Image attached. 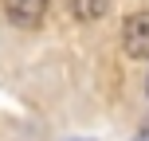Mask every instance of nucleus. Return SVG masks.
Here are the masks:
<instances>
[{
  "instance_id": "f257e3e1",
  "label": "nucleus",
  "mask_w": 149,
  "mask_h": 141,
  "mask_svg": "<svg viewBox=\"0 0 149 141\" xmlns=\"http://www.w3.org/2000/svg\"><path fill=\"white\" fill-rule=\"evenodd\" d=\"M122 51H126L130 59H137V63L149 59V8L130 12L126 20H122Z\"/></svg>"
},
{
  "instance_id": "f03ea898",
  "label": "nucleus",
  "mask_w": 149,
  "mask_h": 141,
  "mask_svg": "<svg viewBox=\"0 0 149 141\" xmlns=\"http://www.w3.org/2000/svg\"><path fill=\"white\" fill-rule=\"evenodd\" d=\"M4 12H8V20L20 24V28H36L47 16V0H4Z\"/></svg>"
},
{
  "instance_id": "7ed1b4c3",
  "label": "nucleus",
  "mask_w": 149,
  "mask_h": 141,
  "mask_svg": "<svg viewBox=\"0 0 149 141\" xmlns=\"http://www.w3.org/2000/svg\"><path fill=\"white\" fill-rule=\"evenodd\" d=\"M67 4H71V16H74V20L94 24V20H102V16L110 12L114 0H67Z\"/></svg>"
},
{
  "instance_id": "20e7f679",
  "label": "nucleus",
  "mask_w": 149,
  "mask_h": 141,
  "mask_svg": "<svg viewBox=\"0 0 149 141\" xmlns=\"http://www.w3.org/2000/svg\"><path fill=\"white\" fill-rule=\"evenodd\" d=\"M67 141H94V137H67Z\"/></svg>"
},
{
  "instance_id": "39448f33",
  "label": "nucleus",
  "mask_w": 149,
  "mask_h": 141,
  "mask_svg": "<svg viewBox=\"0 0 149 141\" xmlns=\"http://www.w3.org/2000/svg\"><path fill=\"white\" fill-rule=\"evenodd\" d=\"M134 141H149V133H137V137H134Z\"/></svg>"
},
{
  "instance_id": "423d86ee",
  "label": "nucleus",
  "mask_w": 149,
  "mask_h": 141,
  "mask_svg": "<svg viewBox=\"0 0 149 141\" xmlns=\"http://www.w3.org/2000/svg\"><path fill=\"white\" fill-rule=\"evenodd\" d=\"M145 94H149V74H145Z\"/></svg>"
}]
</instances>
